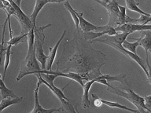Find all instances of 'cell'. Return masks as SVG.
Here are the masks:
<instances>
[{
	"instance_id": "cell-1",
	"label": "cell",
	"mask_w": 151,
	"mask_h": 113,
	"mask_svg": "<svg viewBox=\"0 0 151 113\" xmlns=\"http://www.w3.org/2000/svg\"><path fill=\"white\" fill-rule=\"evenodd\" d=\"M91 40L86 39L82 31L62 44V52L56 62L57 71L75 72L84 77L86 82L101 76V68L107 61L106 54L94 49Z\"/></svg>"
},
{
	"instance_id": "cell-17",
	"label": "cell",
	"mask_w": 151,
	"mask_h": 113,
	"mask_svg": "<svg viewBox=\"0 0 151 113\" xmlns=\"http://www.w3.org/2000/svg\"><path fill=\"white\" fill-rule=\"evenodd\" d=\"M125 3H126V8L130 9L131 11L139 13V14H140V15H145V16H150L151 15V14H148V13L142 11L139 8V2H135L134 0H125Z\"/></svg>"
},
{
	"instance_id": "cell-29",
	"label": "cell",
	"mask_w": 151,
	"mask_h": 113,
	"mask_svg": "<svg viewBox=\"0 0 151 113\" xmlns=\"http://www.w3.org/2000/svg\"><path fill=\"white\" fill-rule=\"evenodd\" d=\"M101 2H109L110 0H101Z\"/></svg>"
},
{
	"instance_id": "cell-22",
	"label": "cell",
	"mask_w": 151,
	"mask_h": 113,
	"mask_svg": "<svg viewBox=\"0 0 151 113\" xmlns=\"http://www.w3.org/2000/svg\"><path fill=\"white\" fill-rule=\"evenodd\" d=\"M28 33H25V34H22L21 35L17 36V37H13L8 42H6L5 44H6V46H17L20 42H23L24 41H22V39L28 37Z\"/></svg>"
},
{
	"instance_id": "cell-20",
	"label": "cell",
	"mask_w": 151,
	"mask_h": 113,
	"mask_svg": "<svg viewBox=\"0 0 151 113\" xmlns=\"http://www.w3.org/2000/svg\"><path fill=\"white\" fill-rule=\"evenodd\" d=\"M122 46L124 49H127L128 51L132 52V53L134 54H137L136 49L137 47L139 46V39H135V42H127V40H125L124 42H123Z\"/></svg>"
},
{
	"instance_id": "cell-26",
	"label": "cell",
	"mask_w": 151,
	"mask_h": 113,
	"mask_svg": "<svg viewBox=\"0 0 151 113\" xmlns=\"http://www.w3.org/2000/svg\"><path fill=\"white\" fill-rule=\"evenodd\" d=\"M47 1L50 3H61V2L68 1V0H47Z\"/></svg>"
},
{
	"instance_id": "cell-11",
	"label": "cell",
	"mask_w": 151,
	"mask_h": 113,
	"mask_svg": "<svg viewBox=\"0 0 151 113\" xmlns=\"http://www.w3.org/2000/svg\"><path fill=\"white\" fill-rule=\"evenodd\" d=\"M115 30L116 31L121 32L133 33L136 31H151V24H138L127 23L122 25L116 27Z\"/></svg>"
},
{
	"instance_id": "cell-9",
	"label": "cell",
	"mask_w": 151,
	"mask_h": 113,
	"mask_svg": "<svg viewBox=\"0 0 151 113\" xmlns=\"http://www.w3.org/2000/svg\"><path fill=\"white\" fill-rule=\"evenodd\" d=\"M76 15H77L78 18L80 20V26H79V30L81 31L82 32L87 33V32H99V31H103L108 29L109 26H97L94 25L93 24L90 23L89 21L85 20L83 17V13H78L76 11ZM78 30V31H79Z\"/></svg>"
},
{
	"instance_id": "cell-19",
	"label": "cell",
	"mask_w": 151,
	"mask_h": 113,
	"mask_svg": "<svg viewBox=\"0 0 151 113\" xmlns=\"http://www.w3.org/2000/svg\"><path fill=\"white\" fill-rule=\"evenodd\" d=\"M64 6H65V7L66 9H68V11L69 12V14H71V16L73 17V21H74V24H75L76 28V31H78L79 30V26H80V20H79L77 15H76V10H75L73 7L71 6L70 3H69L68 1L65 2Z\"/></svg>"
},
{
	"instance_id": "cell-15",
	"label": "cell",
	"mask_w": 151,
	"mask_h": 113,
	"mask_svg": "<svg viewBox=\"0 0 151 113\" xmlns=\"http://www.w3.org/2000/svg\"><path fill=\"white\" fill-rule=\"evenodd\" d=\"M47 3H49L47 0H35V7H34L33 12L32 13V15L29 17L32 23L34 28L36 27V18H37L38 14L40 12V10L43 8L45 5L47 4Z\"/></svg>"
},
{
	"instance_id": "cell-14",
	"label": "cell",
	"mask_w": 151,
	"mask_h": 113,
	"mask_svg": "<svg viewBox=\"0 0 151 113\" xmlns=\"http://www.w3.org/2000/svg\"><path fill=\"white\" fill-rule=\"evenodd\" d=\"M139 46L145 49L146 56H148V51L151 48V31H142L141 37L139 39Z\"/></svg>"
},
{
	"instance_id": "cell-31",
	"label": "cell",
	"mask_w": 151,
	"mask_h": 113,
	"mask_svg": "<svg viewBox=\"0 0 151 113\" xmlns=\"http://www.w3.org/2000/svg\"><path fill=\"white\" fill-rule=\"evenodd\" d=\"M149 51L150 52V54H151V48H150V50H149Z\"/></svg>"
},
{
	"instance_id": "cell-2",
	"label": "cell",
	"mask_w": 151,
	"mask_h": 113,
	"mask_svg": "<svg viewBox=\"0 0 151 113\" xmlns=\"http://www.w3.org/2000/svg\"><path fill=\"white\" fill-rule=\"evenodd\" d=\"M28 41V54L26 58L21 62V70L19 72L18 75L17 77V81L21 80L25 75H31V74H35L38 72L39 71L42 70L40 67L39 61L36 58L35 55V35H34V29L28 32V35L27 37Z\"/></svg>"
},
{
	"instance_id": "cell-25",
	"label": "cell",
	"mask_w": 151,
	"mask_h": 113,
	"mask_svg": "<svg viewBox=\"0 0 151 113\" xmlns=\"http://www.w3.org/2000/svg\"><path fill=\"white\" fill-rule=\"evenodd\" d=\"M146 66H147V68H148V75L146 76L147 77V81L151 85V65L149 63V57L148 56H146Z\"/></svg>"
},
{
	"instance_id": "cell-18",
	"label": "cell",
	"mask_w": 151,
	"mask_h": 113,
	"mask_svg": "<svg viewBox=\"0 0 151 113\" xmlns=\"http://www.w3.org/2000/svg\"><path fill=\"white\" fill-rule=\"evenodd\" d=\"M23 100V97H16V98H5L2 99L1 102H0V112H2V111L4 110L5 108H8L9 106L13 105V104H16L21 102Z\"/></svg>"
},
{
	"instance_id": "cell-24",
	"label": "cell",
	"mask_w": 151,
	"mask_h": 113,
	"mask_svg": "<svg viewBox=\"0 0 151 113\" xmlns=\"http://www.w3.org/2000/svg\"><path fill=\"white\" fill-rule=\"evenodd\" d=\"M145 100V106L149 112L151 113V95H146L144 97Z\"/></svg>"
},
{
	"instance_id": "cell-16",
	"label": "cell",
	"mask_w": 151,
	"mask_h": 113,
	"mask_svg": "<svg viewBox=\"0 0 151 113\" xmlns=\"http://www.w3.org/2000/svg\"><path fill=\"white\" fill-rule=\"evenodd\" d=\"M0 94L2 99L8 98V97H11V98L17 97L13 90L7 88L6 86L5 85L3 79H1V75H0Z\"/></svg>"
},
{
	"instance_id": "cell-8",
	"label": "cell",
	"mask_w": 151,
	"mask_h": 113,
	"mask_svg": "<svg viewBox=\"0 0 151 113\" xmlns=\"http://www.w3.org/2000/svg\"><path fill=\"white\" fill-rule=\"evenodd\" d=\"M106 44L109 46L113 47V48H114V49H116L119 52H120V53L124 54V55L128 56L129 58L132 59L133 61H135V62L141 67L142 69L144 71V72L146 73V76L148 75V68H147V66H146V61H145V60H143V59H142L140 56H138V54H133L132 52L128 51L127 49H124V48L123 47L122 45L114 44V43H112V42H107Z\"/></svg>"
},
{
	"instance_id": "cell-30",
	"label": "cell",
	"mask_w": 151,
	"mask_h": 113,
	"mask_svg": "<svg viewBox=\"0 0 151 113\" xmlns=\"http://www.w3.org/2000/svg\"><path fill=\"white\" fill-rule=\"evenodd\" d=\"M150 22H151V16H150Z\"/></svg>"
},
{
	"instance_id": "cell-23",
	"label": "cell",
	"mask_w": 151,
	"mask_h": 113,
	"mask_svg": "<svg viewBox=\"0 0 151 113\" xmlns=\"http://www.w3.org/2000/svg\"><path fill=\"white\" fill-rule=\"evenodd\" d=\"M62 105L65 108V110L68 112V113H80L78 112L77 108H75L74 106L70 103V101H63L61 102Z\"/></svg>"
},
{
	"instance_id": "cell-10",
	"label": "cell",
	"mask_w": 151,
	"mask_h": 113,
	"mask_svg": "<svg viewBox=\"0 0 151 113\" xmlns=\"http://www.w3.org/2000/svg\"><path fill=\"white\" fill-rule=\"evenodd\" d=\"M91 97L93 99V101H94V104L97 106V107H100L101 104H106V105H107L108 107H110V108H120V109H123V110L129 111V112L132 113H140L137 109H132V108H127L126 106L120 104L118 102H113V101H109L103 100V99H101L99 97H98L96 94H91Z\"/></svg>"
},
{
	"instance_id": "cell-21",
	"label": "cell",
	"mask_w": 151,
	"mask_h": 113,
	"mask_svg": "<svg viewBox=\"0 0 151 113\" xmlns=\"http://www.w3.org/2000/svg\"><path fill=\"white\" fill-rule=\"evenodd\" d=\"M11 47L12 46H6V49L5 52V61H4V72H3V75H2V79L4 80L5 75H6V72L7 68L10 62V56H11Z\"/></svg>"
},
{
	"instance_id": "cell-27",
	"label": "cell",
	"mask_w": 151,
	"mask_h": 113,
	"mask_svg": "<svg viewBox=\"0 0 151 113\" xmlns=\"http://www.w3.org/2000/svg\"><path fill=\"white\" fill-rule=\"evenodd\" d=\"M15 3H16L18 6H21V0H13Z\"/></svg>"
},
{
	"instance_id": "cell-5",
	"label": "cell",
	"mask_w": 151,
	"mask_h": 113,
	"mask_svg": "<svg viewBox=\"0 0 151 113\" xmlns=\"http://www.w3.org/2000/svg\"><path fill=\"white\" fill-rule=\"evenodd\" d=\"M34 75L37 77V85H36V87H40V85L43 83V84L46 85L50 89V91L59 99V101H61V102H62L63 101H70V100L65 95L63 92L64 89L68 87V84L66 85L63 89H59L57 87H55V85L54 84V79L57 78L56 75L44 74V73H36V74H34Z\"/></svg>"
},
{
	"instance_id": "cell-12",
	"label": "cell",
	"mask_w": 151,
	"mask_h": 113,
	"mask_svg": "<svg viewBox=\"0 0 151 113\" xmlns=\"http://www.w3.org/2000/svg\"><path fill=\"white\" fill-rule=\"evenodd\" d=\"M34 97H35V105H34L33 110L30 113H61V112L63 111L62 107H60L58 108H52L50 109H46V108H42L39 102V87H36V89L34 91Z\"/></svg>"
},
{
	"instance_id": "cell-6",
	"label": "cell",
	"mask_w": 151,
	"mask_h": 113,
	"mask_svg": "<svg viewBox=\"0 0 151 113\" xmlns=\"http://www.w3.org/2000/svg\"><path fill=\"white\" fill-rule=\"evenodd\" d=\"M95 2L101 4L107 10L109 15V22L106 24L109 27H113L115 28L117 26L122 25L123 21L120 16V12L119 9V3L116 1H109V2H103L101 0H94Z\"/></svg>"
},
{
	"instance_id": "cell-4",
	"label": "cell",
	"mask_w": 151,
	"mask_h": 113,
	"mask_svg": "<svg viewBox=\"0 0 151 113\" xmlns=\"http://www.w3.org/2000/svg\"><path fill=\"white\" fill-rule=\"evenodd\" d=\"M51 25V24H48L47 25L42 26V27L36 26L34 28V35H35L34 43H35V55H36L38 61L40 62L41 65L42 70H46L47 61V56L44 54V50H43V44L45 41L44 30Z\"/></svg>"
},
{
	"instance_id": "cell-13",
	"label": "cell",
	"mask_w": 151,
	"mask_h": 113,
	"mask_svg": "<svg viewBox=\"0 0 151 113\" xmlns=\"http://www.w3.org/2000/svg\"><path fill=\"white\" fill-rule=\"evenodd\" d=\"M66 34V31H64L63 34L61 36V38L59 39V40L58 41L55 46L54 47H50V54L49 55L47 56V65H46V70L47 71H51L52 70V65H53V63H54V60H55V57H56L57 54V50L58 49L59 46L61 44V41L65 37V35Z\"/></svg>"
},
{
	"instance_id": "cell-32",
	"label": "cell",
	"mask_w": 151,
	"mask_h": 113,
	"mask_svg": "<svg viewBox=\"0 0 151 113\" xmlns=\"http://www.w3.org/2000/svg\"><path fill=\"white\" fill-rule=\"evenodd\" d=\"M111 1H113V2H115L116 0H111Z\"/></svg>"
},
{
	"instance_id": "cell-7",
	"label": "cell",
	"mask_w": 151,
	"mask_h": 113,
	"mask_svg": "<svg viewBox=\"0 0 151 113\" xmlns=\"http://www.w3.org/2000/svg\"><path fill=\"white\" fill-rule=\"evenodd\" d=\"M7 1L12 5V6L14 7V9H15L16 15L14 16L17 19V21H19V23L21 24V33L22 34L28 33L32 29H34L33 24L32 23V21H31L30 18L26 16L25 14L21 10V7L18 6L13 0H7Z\"/></svg>"
},
{
	"instance_id": "cell-3",
	"label": "cell",
	"mask_w": 151,
	"mask_h": 113,
	"mask_svg": "<svg viewBox=\"0 0 151 113\" xmlns=\"http://www.w3.org/2000/svg\"><path fill=\"white\" fill-rule=\"evenodd\" d=\"M107 91L127 99V101H129L136 107L137 110L140 113H150L145 106L144 97L139 96V94L134 93L132 89L128 87L122 88V87H116L111 85L110 87L107 88Z\"/></svg>"
},
{
	"instance_id": "cell-28",
	"label": "cell",
	"mask_w": 151,
	"mask_h": 113,
	"mask_svg": "<svg viewBox=\"0 0 151 113\" xmlns=\"http://www.w3.org/2000/svg\"><path fill=\"white\" fill-rule=\"evenodd\" d=\"M5 6L3 4V2H2V0H0V9H4Z\"/></svg>"
}]
</instances>
